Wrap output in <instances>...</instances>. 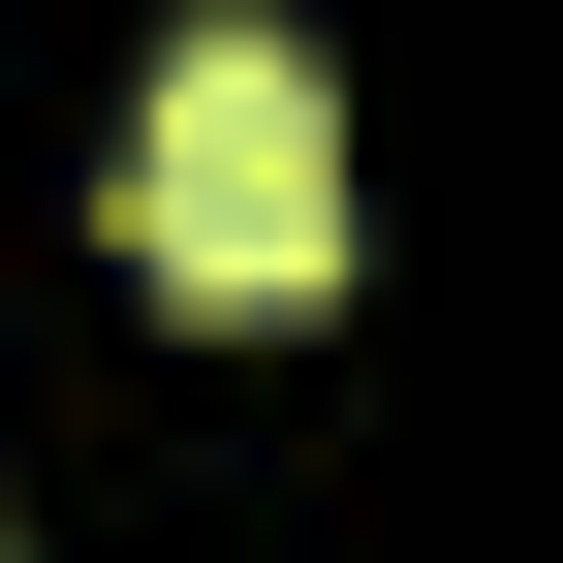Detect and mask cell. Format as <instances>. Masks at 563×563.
I'll return each instance as SVG.
<instances>
[{
  "label": "cell",
  "mask_w": 563,
  "mask_h": 563,
  "mask_svg": "<svg viewBox=\"0 0 563 563\" xmlns=\"http://www.w3.org/2000/svg\"><path fill=\"white\" fill-rule=\"evenodd\" d=\"M125 251H157V313H344V95L282 32H188L125 125Z\"/></svg>",
  "instance_id": "1"
}]
</instances>
